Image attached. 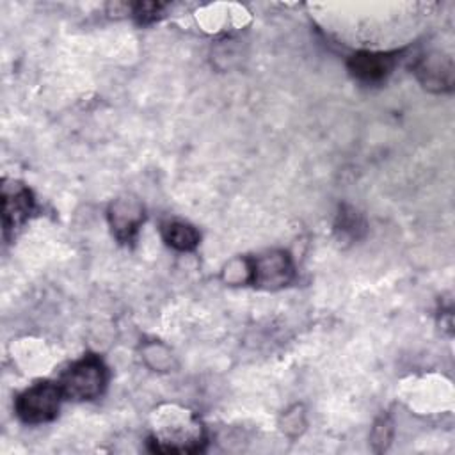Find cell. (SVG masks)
Masks as SVG:
<instances>
[{
  "label": "cell",
  "instance_id": "1",
  "mask_svg": "<svg viewBox=\"0 0 455 455\" xmlns=\"http://www.w3.org/2000/svg\"><path fill=\"white\" fill-rule=\"evenodd\" d=\"M105 382L107 371L103 363L94 355H85L64 371L59 386L66 398L92 400L100 396Z\"/></svg>",
  "mask_w": 455,
  "mask_h": 455
},
{
  "label": "cell",
  "instance_id": "2",
  "mask_svg": "<svg viewBox=\"0 0 455 455\" xmlns=\"http://www.w3.org/2000/svg\"><path fill=\"white\" fill-rule=\"evenodd\" d=\"M60 386L52 382H39L23 391L16 400V414L25 423H44L57 416L60 398Z\"/></svg>",
  "mask_w": 455,
  "mask_h": 455
},
{
  "label": "cell",
  "instance_id": "3",
  "mask_svg": "<svg viewBox=\"0 0 455 455\" xmlns=\"http://www.w3.org/2000/svg\"><path fill=\"white\" fill-rule=\"evenodd\" d=\"M293 277V265L286 252L272 251L267 252L252 261V283L267 288L275 290L286 286Z\"/></svg>",
  "mask_w": 455,
  "mask_h": 455
},
{
  "label": "cell",
  "instance_id": "4",
  "mask_svg": "<svg viewBox=\"0 0 455 455\" xmlns=\"http://www.w3.org/2000/svg\"><path fill=\"white\" fill-rule=\"evenodd\" d=\"M144 219L142 204L135 197H119L108 208V222L114 235L121 240H132Z\"/></svg>",
  "mask_w": 455,
  "mask_h": 455
},
{
  "label": "cell",
  "instance_id": "5",
  "mask_svg": "<svg viewBox=\"0 0 455 455\" xmlns=\"http://www.w3.org/2000/svg\"><path fill=\"white\" fill-rule=\"evenodd\" d=\"M2 204H4V228L5 231L18 228L25 222L32 210V196L28 188L20 183L4 185L2 188Z\"/></svg>",
  "mask_w": 455,
  "mask_h": 455
},
{
  "label": "cell",
  "instance_id": "6",
  "mask_svg": "<svg viewBox=\"0 0 455 455\" xmlns=\"http://www.w3.org/2000/svg\"><path fill=\"white\" fill-rule=\"evenodd\" d=\"M395 64V53H375V52H359L348 60L350 71L364 82L382 80Z\"/></svg>",
  "mask_w": 455,
  "mask_h": 455
},
{
  "label": "cell",
  "instance_id": "7",
  "mask_svg": "<svg viewBox=\"0 0 455 455\" xmlns=\"http://www.w3.org/2000/svg\"><path fill=\"white\" fill-rule=\"evenodd\" d=\"M418 75L423 85L428 89H437V91L444 87L450 89L453 82V66L450 59L444 60L443 55H434L419 62Z\"/></svg>",
  "mask_w": 455,
  "mask_h": 455
},
{
  "label": "cell",
  "instance_id": "8",
  "mask_svg": "<svg viewBox=\"0 0 455 455\" xmlns=\"http://www.w3.org/2000/svg\"><path fill=\"white\" fill-rule=\"evenodd\" d=\"M164 240L178 251H192L199 243V233L185 222H167L162 228Z\"/></svg>",
  "mask_w": 455,
  "mask_h": 455
},
{
  "label": "cell",
  "instance_id": "9",
  "mask_svg": "<svg viewBox=\"0 0 455 455\" xmlns=\"http://www.w3.org/2000/svg\"><path fill=\"white\" fill-rule=\"evenodd\" d=\"M222 277L229 284H245L252 281V261L245 258L231 259L222 272Z\"/></svg>",
  "mask_w": 455,
  "mask_h": 455
},
{
  "label": "cell",
  "instance_id": "10",
  "mask_svg": "<svg viewBox=\"0 0 455 455\" xmlns=\"http://www.w3.org/2000/svg\"><path fill=\"white\" fill-rule=\"evenodd\" d=\"M146 363L160 371H167L172 368V354L160 343H149L144 347Z\"/></svg>",
  "mask_w": 455,
  "mask_h": 455
},
{
  "label": "cell",
  "instance_id": "11",
  "mask_svg": "<svg viewBox=\"0 0 455 455\" xmlns=\"http://www.w3.org/2000/svg\"><path fill=\"white\" fill-rule=\"evenodd\" d=\"M391 439V423L387 419H380L375 428H373V435H371V441L375 444H380L379 450H384L386 444L389 443Z\"/></svg>",
  "mask_w": 455,
  "mask_h": 455
}]
</instances>
